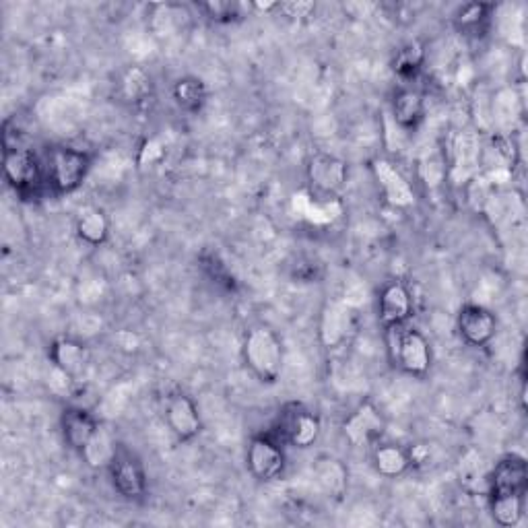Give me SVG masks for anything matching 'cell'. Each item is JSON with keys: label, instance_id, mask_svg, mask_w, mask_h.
Instances as JSON below:
<instances>
[{"label": "cell", "instance_id": "obj_1", "mask_svg": "<svg viewBox=\"0 0 528 528\" xmlns=\"http://www.w3.org/2000/svg\"><path fill=\"white\" fill-rule=\"evenodd\" d=\"M246 368L262 384H275L283 372V343L271 326H250L242 343Z\"/></svg>", "mask_w": 528, "mask_h": 528}, {"label": "cell", "instance_id": "obj_2", "mask_svg": "<svg viewBox=\"0 0 528 528\" xmlns=\"http://www.w3.org/2000/svg\"><path fill=\"white\" fill-rule=\"evenodd\" d=\"M384 333L388 343V355L394 366L407 376L423 378L429 368H432V347H429V341L421 330L407 322L392 326L384 330Z\"/></svg>", "mask_w": 528, "mask_h": 528}, {"label": "cell", "instance_id": "obj_3", "mask_svg": "<svg viewBox=\"0 0 528 528\" xmlns=\"http://www.w3.org/2000/svg\"><path fill=\"white\" fill-rule=\"evenodd\" d=\"M46 182L56 196L77 192L91 170V157L83 149L56 145L46 157Z\"/></svg>", "mask_w": 528, "mask_h": 528}, {"label": "cell", "instance_id": "obj_4", "mask_svg": "<svg viewBox=\"0 0 528 528\" xmlns=\"http://www.w3.org/2000/svg\"><path fill=\"white\" fill-rule=\"evenodd\" d=\"M3 172L7 184L21 198L38 196L48 186L44 163L23 143L3 145Z\"/></svg>", "mask_w": 528, "mask_h": 528}, {"label": "cell", "instance_id": "obj_5", "mask_svg": "<svg viewBox=\"0 0 528 528\" xmlns=\"http://www.w3.org/2000/svg\"><path fill=\"white\" fill-rule=\"evenodd\" d=\"M277 440L293 448H310L320 436V419L304 403H287L277 417Z\"/></svg>", "mask_w": 528, "mask_h": 528}, {"label": "cell", "instance_id": "obj_6", "mask_svg": "<svg viewBox=\"0 0 528 528\" xmlns=\"http://www.w3.org/2000/svg\"><path fill=\"white\" fill-rule=\"evenodd\" d=\"M108 473L114 489L128 502H141L149 491V479L143 460L122 446H118Z\"/></svg>", "mask_w": 528, "mask_h": 528}, {"label": "cell", "instance_id": "obj_7", "mask_svg": "<svg viewBox=\"0 0 528 528\" xmlns=\"http://www.w3.org/2000/svg\"><path fill=\"white\" fill-rule=\"evenodd\" d=\"M248 471L256 481L271 483L283 477L287 467V456L283 450V442L275 436L262 434L254 436L248 444L246 452Z\"/></svg>", "mask_w": 528, "mask_h": 528}, {"label": "cell", "instance_id": "obj_8", "mask_svg": "<svg viewBox=\"0 0 528 528\" xmlns=\"http://www.w3.org/2000/svg\"><path fill=\"white\" fill-rule=\"evenodd\" d=\"M528 462L518 454L502 456L489 473V498H526Z\"/></svg>", "mask_w": 528, "mask_h": 528}, {"label": "cell", "instance_id": "obj_9", "mask_svg": "<svg viewBox=\"0 0 528 528\" xmlns=\"http://www.w3.org/2000/svg\"><path fill=\"white\" fill-rule=\"evenodd\" d=\"M384 432L386 419L372 401H363L343 423V434L355 448L378 444Z\"/></svg>", "mask_w": 528, "mask_h": 528}, {"label": "cell", "instance_id": "obj_10", "mask_svg": "<svg viewBox=\"0 0 528 528\" xmlns=\"http://www.w3.org/2000/svg\"><path fill=\"white\" fill-rule=\"evenodd\" d=\"M165 423L170 432L176 436L178 442H192L198 434L203 432V419L198 413L192 396L182 390H176L165 401Z\"/></svg>", "mask_w": 528, "mask_h": 528}, {"label": "cell", "instance_id": "obj_11", "mask_svg": "<svg viewBox=\"0 0 528 528\" xmlns=\"http://www.w3.org/2000/svg\"><path fill=\"white\" fill-rule=\"evenodd\" d=\"M306 172H308L310 186L318 194H324V196L339 194L345 188L347 176H349L347 163L341 157L330 155V153L312 155Z\"/></svg>", "mask_w": 528, "mask_h": 528}, {"label": "cell", "instance_id": "obj_12", "mask_svg": "<svg viewBox=\"0 0 528 528\" xmlns=\"http://www.w3.org/2000/svg\"><path fill=\"white\" fill-rule=\"evenodd\" d=\"M370 168L390 207L409 209L415 205V190L409 184V180L403 176V172L394 168V163L378 157L372 161Z\"/></svg>", "mask_w": 528, "mask_h": 528}, {"label": "cell", "instance_id": "obj_13", "mask_svg": "<svg viewBox=\"0 0 528 528\" xmlns=\"http://www.w3.org/2000/svg\"><path fill=\"white\" fill-rule=\"evenodd\" d=\"M456 326L465 343H469L471 347H485L493 341L495 333H498V318L485 306L467 304L460 308Z\"/></svg>", "mask_w": 528, "mask_h": 528}, {"label": "cell", "instance_id": "obj_14", "mask_svg": "<svg viewBox=\"0 0 528 528\" xmlns=\"http://www.w3.org/2000/svg\"><path fill=\"white\" fill-rule=\"evenodd\" d=\"M413 316V295L403 281H388L378 297V318L384 330L407 324Z\"/></svg>", "mask_w": 528, "mask_h": 528}, {"label": "cell", "instance_id": "obj_15", "mask_svg": "<svg viewBox=\"0 0 528 528\" xmlns=\"http://www.w3.org/2000/svg\"><path fill=\"white\" fill-rule=\"evenodd\" d=\"M60 427L66 446L81 454L99 429V421L83 407H66L60 417Z\"/></svg>", "mask_w": 528, "mask_h": 528}, {"label": "cell", "instance_id": "obj_16", "mask_svg": "<svg viewBox=\"0 0 528 528\" xmlns=\"http://www.w3.org/2000/svg\"><path fill=\"white\" fill-rule=\"evenodd\" d=\"M50 363L64 370L71 378L81 380L89 368V349L77 339L60 337L50 345Z\"/></svg>", "mask_w": 528, "mask_h": 528}, {"label": "cell", "instance_id": "obj_17", "mask_svg": "<svg viewBox=\"0 0 528 528\" xmlns=\"http://www.w3.org/2000/svg\"><path fill=\"white\" fill-rule=\"evenodd\" d=\"M392 116L394 122L403 130H415L425 118V99L423 93L411 87H403L392 97Z\"/></svg>", "mask_w": 528, "mask_h": 528}, {"label": "cell", "instance_id": "obj_18", "mask_svg": "<svg viewBox=\"0 0 528 528\" xmlns=\"http://www.w3.org/2000/svg\"><path fill=\"white\" fill-rule=\"evenodd\" d=\"M372 460L376 471L386 479L403 477L413 467L409 450L399 444H382V442L374 444Z\"/></svg>", "mask_w": 528, "mask_h": 528}, {"label": "cell", "instance_id": "obj_19", "mask_svg": "<svg viewBox=\"0 0 528 528\" xmlns=\"http://www.w3.org/2000/svg\"><path fill=\"white\" fill-rule=\"evenodd\" d=\"M349 328H351V316L347 306L333 302L324 308L320 322V337L328 349L341 347L347 341Z\"/></svg>", "mask_w": 528, "mask_h": 528}, {"label": "cell", "instance_id": "obj_20", "mask_svg": "<svg viewBox=\"0 0 528 528\" xmlns=\"http://www.w3.org/2000/svg\"><path fill=\"white\" fill-rule=\"evenodd\" d=\"M75 231L85 244L102 246L110 236V219L102 209L87 207L79 213Z\"/></svg>", "mask_w": 528, "mask_h": 528}, {"label": "cell", "instance_id": "obj_21", "mask_svg": "<svg viewBox=\"0 0 528 528\" xmlns=\"http://www.w3.org/2000/svg\"><path fill=\"white\" fill-rule=\"evenodd\" d=\"M172 97L180 110L188 114H198L207 104L209 91L207 85L198 77H182L174 83Z\"/></svg>", "mask_w": 528, "mask_h": 528}, {"label": "cell", "instance_id": "obj_22", "mask_svg": "<svg viewBox=\"0 0 528 528\" xmlns=\"http://www.w3.org/2000/svg\"><path fill=\"white\" fill-rule=\"evenodd\" d=\"M312 471H314V477H316L318 485L328 495H335V498H339V495L345 493V489H347V469L343 467L341 460L330 458V456L318 458L314 462Z\"/></svg>", "mask_w": 528, "mask_h": 528}, {"label": "cell", "instance_id": "obj_23", "mask_svg": "<svg viewBox=\"0 0 528 528\" xmlns=\"http://www.w3.org/2000/svg\"><path fill=\"white\" fill-rule=\"evenodd\" d=\"M493 11H495V7L487 5V3L462 5L454 13V27L460 33H465V36H479V33L485 31V27L489 25Z\"/></svg>", "mask_w": 528, "mask_h": 528}, {"label": "cell", "instance_id": "obj_24", "mask_svg": "<svg viewBox=\"0 0 528 528\" xmlns=\"http://www.w3.org/2000/svg\"><path fill=\"white\" fill-rule=\"evenodd\" d=\"M120 95L128 104H143L153 95V81L141 66H130L120 79Z\"/></svg>", "mask_w": 528, "mask_h": 528}, {"label": "cell", "instance_id": "obj_25", "mask_svg": "<svg viewBox=\"0 0 528 528\" xmlns=\"http://www.w3.org/2000/svg\"><path fill=\"white\" fill-rule=\"evenodd\" d=\"M116 450H118V444L112 438V434L108 432L106 427L99 425L95 436L91 438L87 448L81 452V456H83V460L87 462L91 469H99V467L108 469V465L112 462Z\"/></svg>", "mask_w": 528, "mask_h": 528}, {"label": "cell", "instance_id": "obj_26", "mask_svg": "<svg viewBox=\"0 0 528 528\" xmlns=\"http://www.w3.org/2000/svg\"><path fill=\"white\" fill-rule=\"evenodd\" d=\"M196 9L221 25L238 23L246 17V5L236 3V0H207V3H196Z\"/></svg>", "mask_w": 528, "mask_h": 528}, {"label": "cell", "instance_id": "obj_27", "mask_svg": "<svg viewBox=\"0 0 528 528\" xmlns=\"http://www.w3.org/2000/svg\"><path fill=\"white\" fill-rule=\"evenodd\" d=\"M425 62V46L417 40L407 42L392 60V69L401 79H413Z\"/></svg>", "mask_w": 528, "mask_h": 528}, {"label": "cell", "instance_id": "obj_28", "mask_svg": "<svg viewBox=\"0 0 528 528\" xmlns=\"http://www.w3.org/2000/svg\"><path fill=\"white\" fill-rule=\"evenodd\" d=\"M489 506L493 520L506 528L518 526L524 516V498H514V495H508V498H489Z\"/></svg>", "mask_w": 528, "mask_h": 528}, {"label": "cell", "instance_id": "obj_29", "mask_svg": "<svg viewBox=\"0 0 528 528\" xmlns=\"http://www.w3.org/2000/svg\"><path fill=\"white\" fill-rule=\"evenodd\" d=\"M201 262H203V269L207 271V275L211 279H215L219 285H223L227 289L234 287V277H231V273L225 267V262L217 254H211V252L203 254Z\"/></svg>", "mask_w": 528, "mask_h": 528}, {"label": "cell", "instance_id": "obj_30", "mask_svg": "<svg viewBox=\"0 0 528 528\" xmlns=\"http://www.w3.org/2000/svg\"><path fill=\"white\" fill-rule=\"evenodd\" d=\"M77 380L71 378L64 370H60L54 363H50V372H48V388L56 394V396H69L75 388Z\"/></svg>", "mask_w": 528, "mask_h": 528}, {"label": "cell", "instance_id": "obj_31", "mask_svg": "<svg viewBox=\"0 0 528 528\" xmlns=\"http://www.w3.org/2000/svg\"><path fill=\"white\" fill-rule=\"evenodd\" d=\"M279 9L287 17H310V13L314 11V3H283L279 5Z\"/></svg>", "mask_w": 528, "mask_h": 528}]
</instances>
